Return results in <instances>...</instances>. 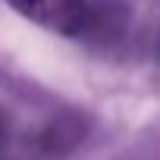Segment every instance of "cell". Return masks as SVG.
Wrapping results in <instances>:
<instances>
[{
  "mask_svg": "<svg viewBox=\"0 0 160 160\" xmlns=\"http://www.w3.org/2000/svg\"><path fill=\"white\" fill-rule=\"evenodd\" d=\"M10 3L32 22L47 25L53 32L72 35L85 22V0H10Z\"/></svg>",
  "mask_w": 160,
  "mask_h": 160,
  "instance_id": "obj_1",
  "label": "cell"
}]
</instances>
